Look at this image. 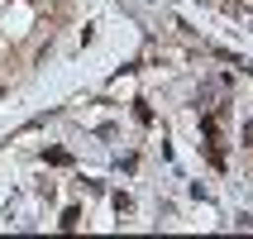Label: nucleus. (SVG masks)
<instances>
[{
	"label": "nucleus",
	"mask_w": 253,
	"mask_h": 239,
	"mask_svg": "<svg viewBox=\"0 0 253 239\" xmlns=\"http://www.w3.org/2000/svg\"><path fill=\"white\" fill-rule=\"evenodd\" d=\"M115 211H120V215H129V211H134V196H129V191H115Z\"/></svg>",
	"instance_id": "f257e3e1"
}]
</instances>
